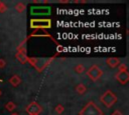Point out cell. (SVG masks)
<instances>
[{
  "mask_svg": "<svg viewBox=\"0 0 129 115\" xmlns=\"http://www.w3.org/2000/svg\"><path fill=\"white\" fill-rule=\"evenodd\" d=\"M74 70H75L76 73H78V74H82V73L85 72V67H84L83 64H77V65L75 66Z\"/></svg>",
  "mask_w": 129,
  "mask_h": 115,
  "instance_id": "cell-13",
  "label": "cell"
},
{
  "mask_svg": "<svg viewBox=\"0 0 129 115\" xmlns=\"http://www.w3.org/2000/svg\"><path fill=\"white\" fill-rule=\"evenodd\" d=\"M14 9H15L18 13H22L23 11H25V9H26V5H25L24 3H22V2H18V3L14 6Z\"/></svg>",
  "mask_w": 129,
  "mask_h": 115,
  "instance_id": "cell-10",
  "label": "cell"
},
{
  "mask_svg": "<svg viewBox=\"0 0 129 115\" xmlns=\"http://www.w3.org/2000/svg\"><path fill=\"white\" fill-rule=\"evenodd\" d=\"M30 27L33 29H46L51 27L50 19H31Z\"/></svg>",
  "mask_w": 129,
  "mask_h": 115,
  "instance_id": "cell-3",
  "label": "cell"
},
{
  "mask_svg": "<svg viewBox=\"0 0 129 115\" xmlns=\"http://www.w3.org/2000/svg\"><path fill=\"white\" fill-rule=\"evenodd\" d=\"M62 48H63L62 46H60V45H58V46H57V50H58V52H60V51H62V50H63Z\"/></svg>",
  "mask_w": 129,
  "mask_h": 115,
  "instance_id": "cell-20",
  "label": "cell"
},
{
  "mask_svg": "<svg viewBox=\"0 0 129 115\" xmlns=\"http://www.w3.org/2000/svg\"><path fill=\"white\" fill-rule=\"evenodd\" d=\"M6 10V6L2 3V2H0V13H2V12H4Z\"/></svg>",
  "mask_w": 129,
  "mask_h": 115,
  "instance_id": "cell-18",
  "label": "cell"
},
{
  "mask_svg": "<svg viewBox=\"0 0 129 115\" xmlns=\"http://www.w3.org/2000/svg\"><path fill=\"white\" fill-rule=\"evenodd\" d=\"M16 58H17L22 64H24V63L27 62V56H26V55H23V54H20V53H16Z\"/></svg>",
  "mask_w": 129,
  "mask_h": 115,
  "instance_id": "cell-14",
  "label": "cell"
},
{
  "mask_svg": "<svg viewBox=\"0 0 129 115\" xmlns=\"http://www.w3.org/2000/svg\"><path fill=\"white\" fill-rule=\"evenodd\" d=\"M115 77H116V80L121 85H125L129 81V72H128V70H126V71H119L116 74Z\"/></svg>",
  "mask_w": 129,
  "mask_h": 115,
  "instance_id": "cell-6",
  "label": "cell"
},
{
  "mask_svg": "<svg viewBox=\"0 0 129 115\" xmlns=\"http://www.w3.org/2000/svg\"><path fill=\"white\" fill-rule=\"evenodd\" d=\"M15 108H16V104H15L14 102H12V101H8V102L5 104V109H6L7 111H9V112H12Z\"/></svg>",
  "mask_w": 129,
  "mask_h": 115,
  "instance_id": "cell-11",
  "label": "cell"
},
{
  "mask_svg": "<svg viewBox=\"0 0 129 115\" xmlns=\"http://www.w3.org/2000/svg\"><path fill=\"white\" fill-rule=\"evenodd\" d=\"M54 110H55V112H56L57 114H61V113L64 111V107H63L61 104H58V105H56V107L54 108Z\"/></svg>",
  "mask_w": 129,
  "mask_h": 115,
  "instance_id": "cell-15",
  "label": "cell"
},
{
  "mask_svg": "<svg viewBox=\"0 0 129 115\" xmlns=\"http://www.w3.org/2000/svg\"><path fill=\"white\" fill-rule=\"evenodd\" d=\"M28 115H36V114H28Z\"/></svg>",
  "mask_w": 129,
  "mask_h": 115,
  "instance_id": "cell-23",
  "label": "cell"
},
{
  "mask_svg": "<svg viewBox=\"0 0 129 115\" xmlns=\"http://www.w3.org/2000/svg\"><path fill=\"white\" fill-rule=\"evenodd\" d=\"M1 94H2V91H1V90H0V96H1Z\"/></svg>",
  "mask_w": 129,
  "mask_h": 115,
  "instance_id": "cell-22",
  "label": "cell"
},
{
  "mask_svg": "<svg viewBox=\"0 0 129 115\" xmlns=\"http://www.w3.org/2000/svg\"><path fill=\"white\" fill-rule=\"evenodd\" d=\"M79 115H103V111L95 102L89 101L82 108Z\"/></svg>",
  "mask_w": 129,
  "mask_h": 115,
  "instance_id": "cell-1",
  "label": "cell"
},
{
  "mask_svg": "<svg viewBox=\"0 0 129 115\" xmlns=\"http://www.w3.org/2000/svg\"><path fill=\"white\" fill-rule=\"evenodd\" d=\"M106 63H107V65L110 67V68H117L120 64H121V61H120V59L119 58H117V57H110V58H108L107 60H106Z\"/></svg>",
  "mask_w": 129,
  "mask_h": 115,
  "instance_id": "cell-8",
  "label": "cell"
},
{
  "mask_svg": "<svg viewBox=\"0 0 129 115\" xmlns=\"http://www.w3.org/2000/svg\"><path fill=\"white\" fill-rule=\"evenodd\" d=\"M25 111L28 113V114H36V115H39L41 112H42V107L35 101L29 103L26 108H25Z\"/></svg>",
  "mask_w": 129,
  "mask_h": 115,
  "instance_id": "cell-5",
  "label": "cell"
},
{
  "mask_svg": "<svg viewBox=\"0 0 129 115\" xmlns=\"http://www.w3.org/2000/svg\"><path fill=\"white\" fill-rule=\"evenodd\" d=\"M76 91L78 92V94H84L86 91H87V87H86V85H84V84H79L77 87H76Z\"/></svg>",
  "mask_w": 129,
  "mask_h": 115,
  "instance_id": "cell-12",
  "label": "cell"
},
{
  "mask_svg": "<svg viewBox=\"0 0 129 115\" xmlns=\"http://www.w3.org/2000/svg\"><path fill=\"white\" fill-rule=\"evenodd\" d=\"M9 82H10V84H11L12 86L16 87V86H18V85L21 83V78H20L18 75H13L12 77H10Z\"/></svg>",
  "mask_w": 129,
  "mask_h": 115,
  "instance_id": "cell-9",
  "label": "cell"
},
{
  "mask_svg": "<svg viewBox=\"0 0 129 115\" xmlns=\"http://www.w3.org/2000/svg\"><path fill=\"white\" fill-rule=\"evenodd\" d=\"M50 13V8L49 7H32L31 8V14L34 15H46Z\"/></svg>",
  "mask_w": 129,
  "mask_h": 115,
  "instance_id": "cell-7",
  "label": "cell"
},
{
  "mask_svg": "<svg viewBox=\"0 0 129 115\" xmlns=\"http://www.w3.org/2000/svg\"><path fill=\"white\" fill-rule=\"evenodd\" d=\"M11 115H19V114H17V113H12Z\"/></svg>",
  "mask_w": 129,
  "mask_h": 115,
  "instance_id": "cell-21",
  "label": "cell"
},
{
  "mask_svg": "<svg viewBox=\"0 0 129 115\" xmlns=\"http://www.w3.org/2000/svg\"><path fill=\"white\" fill-rule=\"evenodd\" d=\"M6 66V61L4 60V59H0V69H2V68H4Z\"/></svg>",
  "mask_w": 129,
  "mask_h": 115,
  "instance_id": "cell-17",
  "label": "cell"
},
{
  "mask_svg": "<svg viewBox=\"0 0 129 115\" xmlns=\"http://www.w3.org/2000/svg\"><path fill=\"white\" fill-rule=\"evenodd\" d=\"M118 67H119V71H126L127 70V66L125 64H123V63H121Z\"/></svg>",
  "mask_w": 129,
  "mask_h": 115,
  "instance_id": "cell-16",
  "label": "cell"
},
{
  "mask_svg": "<svg viewBox=\"0 0 129 115\" xmlns=\"http://www.w3.org/2000/svg\"><path fill=\"white\" fill-rule=\"evenodd\" d=\"M100 101L102 102V104H104L107 108L112 107L113 105L116 104L117 102V96L114 92H112L111 90H107L101 97H100Z\"/></svg>",
  "mask_w": 129,
  "mask_h": 115,
  "instance_id": "cell-2",
  "label": "cell"
},
{
  "mask_svg": "<svg viewBox=\"0 0 129 115\" xmlns=\"http://www.w3.org/2000/svg\"><path fill=\"white\" fill-rule=\"evenodd\" d=\"M111 115H123V113L121 111H119V110H114Z\"/></svg>",
  "mask_w": 129,
  "mask_h": 115,
  "instance_id": "cell-19",
  "label": "cell"
},
{
  "mask_svg": "<svg viewBox=\"0 0 129 115\" xmlns=\"http://www.w3.org/2000/svg\"><path fill=\"white\" fill-rule=\"evenodd\" d=\"M87 75L88 77L92 80V81H96L99 78H101V76L103 75V71L99 68V66L97 65H93L90 67V69L87 71Z\"/></svg>",
  "mask_w": 129,
  "mask_h": 115,
  "instance_id": "cell-4",
  "label": "cell"
}]
</instances>
